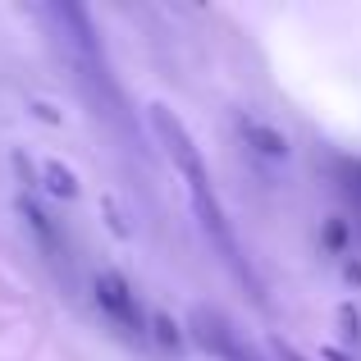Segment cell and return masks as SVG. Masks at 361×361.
<instances>
[{
	"instance_id": "cell-1",
	"label": "cell",
	"mask_w": 361,
	"mask_h": 361,
	"mask_svg": "<svg viewBox=\"0 0 361 361\" xmlns=\"http://www.w3.org/2000/svg\"><path fill=\"white\" fill-rule=\"evenodd\" d=\"M42 14H46V23L55 27V46H60V55L69 60L82 97L97 106V115H115L119 97H115V82H110V73H106V55H101V42H97V27H92L87 9L46 5Z\"/></svg>"
},
{
	"instance_id": "cell-2",
	"label": "cell",
	"mask_w": 361,
	"mask_h": 361,
	"mask_svg": "<svg viewBox=\"0 0 361 361\" xmlns=\"http://www.w3.org/2000/svg\"><path fill=\"white\" fill-rule=\"evenodd\" d=\"M151 123H156V133H160V142H165L169 160L178 165V174L188 178V197H192V206H197V220H202V229H206L215 243L224 247V252L233 256V238H229V229H224L220 202H215V192H211V174H206V165H202V151L192 147L188 128H183V123H178L174 115H169L165 106L151 110Z\"/></svg>"
},
{
	"instance_id": "cell-3",
	"label": "cell",
	"mask_w": 361,
	"mask_h": 361,
	"mask_svg": "<svg viewBox=\"0 0 361 361\" xmlns=\"http://www.w3.org/2000/svg\"><path fill=\"white\" fill-rule=\"evenodd\" d=\"M92 288H97V307H101V311H106V316H110V325H119L123 334H133V338H137L147 320H142L137 293L128 288V279H123L119 270H101Z\"/></svg>"
},
{
	"instance_id": "cell-4",
	"label": "cell",
	"mask_w": 361,
	"mask_h": 361,
	"mask_svg": "<svg viewBox=\"0 0 361 361\" xmlns=\"http://www.w3.org/2000/svg\"><path fill=\"white\" fill-rule=\"evenodd\" d=\"M18 211H23V220H27V229H32L37 247H42V256L64 274V279H69V256H73V252H69V238H64V229L32 202V197H23V202H18Z\"/></svg>"
},
{
	"instance_id": "cell-5",
	"label": "cell",
	"mask_w": 361,
	"mask_h": 361,
	"mask_svg": "<svg viewBox=\"0 0 361 361\" xmlns=\"http://www.w3.org/2000/svg\"><path fill=\"white\" fill-rule=\"evenodd\" d=\"M192 325H197V338H202V348H211V353L220 357V361H261V357H256L238 334H233L229 325H224L220 316H206V311H202V316H197Z\"/></svg>"
},
{
	"instance_id": "cell-6",
	"label": "cell",
	"mask_w": 361,
	"mask_h": 361,
	"mask_svg": "<svg viewBox=\"0 0 361 361\" xmlns=\"http://www.w3.org/2000/svg\"><path fill=\"white\" fill-rule=\"evenodd\" d=\"M42 174L51 178V183H46V188H51L55 197H73V192H78V188H73V174H69V169H64V165H55V160H46V165H42Z\"/></svg>"
},
{
	"instance_id": "cell-7",
	"label": "cell",
	"mask_w": 361,
	"mask_h": 361,
	"mask_svg": "<svg viewBox=\"0 0 361 361\" xmlns=\"http://www.w3.org/2000/svg\"><path fill=\"white\" fill-rule=\"evenodd\" d=\"M283 361H302V357H293V353H283Z\"/></svg>"
}]
</instances>
